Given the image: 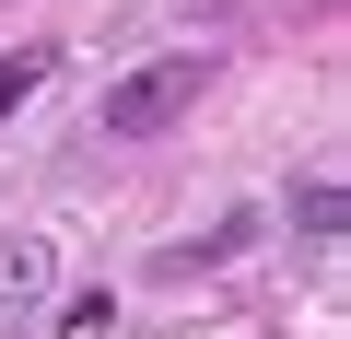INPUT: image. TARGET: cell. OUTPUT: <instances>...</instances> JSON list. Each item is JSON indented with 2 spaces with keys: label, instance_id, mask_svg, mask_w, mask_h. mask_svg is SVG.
Returning a JSON list of instances; mask_svg holds the SVG:
<instances>
[{
  "label": "cell",
  "instance_id": "1",
  "mask_svg": "<svg viewBox=\"0 0 351 339\" xmlns=\"http://www.w3.org/2000/svg\"><path fill=\"white\" fill-rule=\"evenodd\" d=\"M199 82H211V59H199V47L141 59L129 82H106V140H152V129H176V117L199 105Z\"/></svg>",
  "mask_w": 351,
  "mask_h": 339
},
{
  "label": "cell",
  "instance_id": "2",
  "mask_svg": "<svg viewBox=\"0 0 351 339\" xmlns=\"http://www.w3.org/2000/svg\"><path fill=\"white\" fill-rule=\"evenodd\" d=\"M47 269H59V258H47L36 234H12V246H0V304H36V292H47Z\"/></svg>",
  "mask_w": 351,
  "mask_h": 339
},
{
  "label": "cell",
  "instance_id": "3",
  "mask_svg": "<svg viewBox=\"0 0 351 339\" xmlns=\"http://www.w3.org/2000/svg\"><path fill=\"white\" fill-rule=\"evenodd\" d=\"M339 211H351V199H339V176H304V188H293V234H304V246H328V234H339Z\"/></svg>",
  "mask_w": 351,
  "mask_h": 339
},
{
  "label": "cell",
  "instance_id": "4",
  "mask_svg": "<svg viewBox=\"0 0 351 339\" xmlns=\"http://www.w3.org/2000/svg\"><path fill=\"white\" fill-rule=\"evenodd\" d=\"M106 327H117L106 292H71V304H59V339H106Z\"/></svg>",
  "mask_w": 351,
  "mask_h": 339
},
{
  "label": "cell",
  "instance_id": "5",
  "mask_svg": "<svg viewBox=\"0 0 351 339\" xmlns=\"http://www.w3.org/2000/svg\"><path fill=\"white\" fill-rule=\"evenodd\" d=\"M36 82H47V59H36V47H12V59H0V117H12Z\"/></svg>",
  "mask_w": 351,
  "mask_h": 339
}]
</instances>
